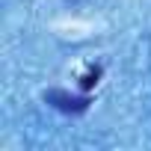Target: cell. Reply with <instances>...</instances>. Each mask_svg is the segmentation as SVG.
Segmentation results:
<instances>
[{
    "label": "cell",
    "instance_id": "6da1fadb",
    "mask_svg": "<svg viewBox=\"0 0 151 151\" xmlns=\"http://www.w3.org/2000/svg\"><path fill=\"white\" fill-rule=\"evenodd\" d=\"M45 101H47L50 107L62 110V113H71V116L86 113V110H89V104H92L86 95H83V98H77V95H68L65 89H47V92H45Z\"/></svg>",
    "mask_w": 151,
    "mask_h": 151
},
{
    "label": "cell",
    "instance_id": "7a4b0ae2",
    "mask_svg": "<svg viewBox=\"0 0 151 151\" xmlns=\"http://www.w3.org/2000/svg\"><path fill=\"white\" fill-rule=\"evenodd\" d=\"M98 74H101V68H95V71L86 74V77H83V89H92V86L98 83Z\"/></svg>",
    "mask_w": 151,
    "mask_h": 151
}]
</instances>
